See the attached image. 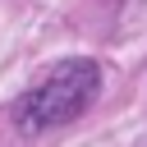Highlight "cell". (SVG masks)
I'll use <instances>...</instances> for the list:
<instances>
[{
	"label": "cell",
	"instance_id": "1",
	"mask_svg": "<svg viewBox=\"0 0 147 147\" xmlns=\"http://www.w3.org/2000/svg\"><path fill=\"white\" fill-rule=\"evenodd\" d=\"M101 87V69L96 60H60L18 106H14V124L23 133H46L55 124H69L74 115H83L92 106Z\"/></svg>",
	"mask_w": 147,
	"mask_h": 147
}]
</instances>
